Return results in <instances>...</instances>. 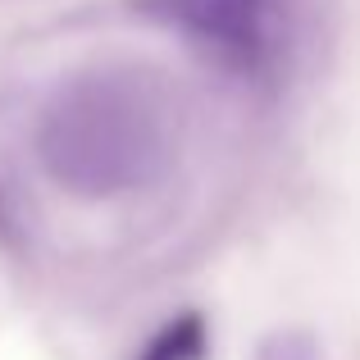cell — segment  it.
<instances>
[{"instance_id": "1", "label": "cell", "mask_w": 360, "mask_h": 360, "mask_svg": "<svg viewBox=\"0 0 360 360\" xmlns=\"http://www.w3.org/2000/svg\"><path fill=\"white\" fill-rule=\"evenodd\" d=\"M165 155V123L137 87H96L60 115L55 160L69 178L115 192L141 183Z\"/></svg>"}, {"instance_id": "2", "label": "cell", "mask_w": 360, "mask_h": 360, "mask_svg": "<svg viewBox=\"0 0 360 360\" xmlns=\"http://www.w3.org/2000/svg\"><path fill=\"white\" fill-rule=\"evenodd\" d=\"M278 5L283 0H146L150 14L246 73L264 69L278 46Z\"/></svg>"}, {"instance_id": "3", "label": "cell", "mask_w": 360, "mask_h": 360, "mask_svg": "<svg viewBox=\"0 0 360 360\" xmlns=\"http://www.w3.org/2000/svg\"><path fill=\"white\" fill-rule=\"evenodd\" d=\"M205 352H210L205 319L196 315V310H187V315L169 319V324L146 342V352L137 360H205Z\"/></svg>"}]
</instances>
